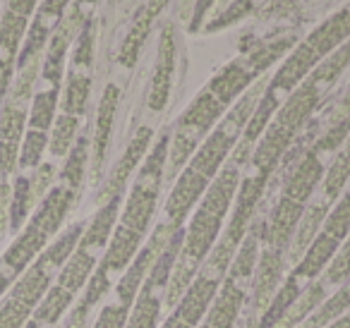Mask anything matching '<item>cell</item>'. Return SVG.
I'll return each instance as SVG.
<instances>
[{
	"mask_svg": "<svg viewBox=\"0 0 350 328\" xmlns=\"http://www.w3.org/2000/svg\"><path fill=\"white\" fill-rule=\"evenodd\" d=\"M168 144L170 137L163 132L161 139L151 146V151L142 161L139 175H137L135 184L130 189L120 223H116V230L108 240L106 251H103L96 271H94L82 297H79V302L92 312L101 304V299L108 297L118 278L125 273L127 266L139 254L142 242H144L151 218L156 213V204H159L161 184H163L165 175V161H168Z\"/></svg>",
	"mask_w": 350,
	"mask_h": 328,
	"instance_id": "obj_1",
	"label": "cell"
},
{
	"mask_svg": "<svg viewBox=\"0 0 350 328\" xmlns=\"http://www.w3.org/2000/svg\"><path fill=\"white\" fill-rule=\"evenodd\" d=\"M245 163H247L245 159L230 154V159L226 161V165L219 170V175H216L209 187H206L204 197L200 199V206L195 208L187 228H183L180 254H178L173 271H170L168 288H165V299H163V307L168 309V312L178 304V299L183 297L187 285L192 283V278L197 275L200 266L204 264L209 251L214 249V245L219 242L221 232H224L226 216H228V211L233 208L235 194H238Z\"/></svg>",
	"mask_w": 350,
	"mask_h": 328,
	"instance_id": "obj_2",
	"label": "cell"
},
{
	"mask_svg": "<svg viewBox=\"0 0 350 328\" xmlns=\"http://www.w3.org/2000/svg\"><path fill=\"white\" fill-rule=\"evenodd\" d=\"M267 184H269V180L257 173H250L247 178L240 180L238 199L233 202V213H230L228 223L224 226V232H221L219 242H216L214 249L209 251L204 264L200 266V271H197V275L192 278V283L187 285L183 297L178 299V304L170 309V314L183 318L187 326H192V328L200 326L206 309L214 302L216 292H219L221 283H224L226 273H228L230 264H233V259H235V254H238L240 245H243L245 235H247L250 226H252L254 213H257V204L262 202Z\"/></svg>",
	"mask_w": 350,
	"mask_h": 328,
	"instance_id": "obj_3",
	"label": "cell"
},
{
	"mask_svg": "<svg viewBox=\"0 0 350 328\" xmlns=\"http://www.w3.org/2000/svg\"><path fill=\"white\" fill-rule=\"evenodd\" d=\"M120 202L122 197L108 199L94 213L92 223L84 228L77 247H75L70 259L60 269L49 295L44 297V302L39 304V309H36L34 316L29 318V323L25 328H58L60 318L65 316V312H70L77 295L87 288L89 278L94 275L103 251H106L108 240H111L113 230H116L118 216H120Z\"/></svg>",
	"mask_w": 350,
	"mask_h": 328,
	"instance_id": "obj_4",
	"label": "cell"
},
{
	"mask_svg": "<svg viewBox=\"0 0 350 328\" xmlns=\"http://www.w3.org/2000/svg\"><path fill=\"white\" fill-rule=\"evenodd\" d=\"M84 232V223L70 226L63 235H58L44 251L39 259L10 285L3 302H0V328H25L44 297L49 295L51 285L55 283L60 269L70 259L72 249L77 247L79 237Z\"/></svg>",
	"mask_w": 350,
	"mask_h": 328,
	"instance_id": "obj_5",
	"label": "cell"
},
{
	"mask_svg": "<svg viewBox=\"0 0 350 328\" xmlns=\"http://www.w3.org/2000/svg\"><path fill=\"white\" fill-rule=\"evenodd\" d=\"M75 199H77V192L63 182L51 187L49 194L41 199L36 211L31 213L29 223H25V228L17 232L15 242L0 256V297L51 245L55 232L68 218Z\"/></svg>",
	"mask_w": 350,
	"mask_h": 328,
	"instance_id": "obj_6",
	"label": "cell"
},
{
	"mask_svg": "<svg viewBox=\"0 0 350 328\" xmlns=\"http://www.w3.org/2000/svg\"><path fill=\"white\" fill-rule=\"evenodd\" d=\"M264 218L252 221L219 292H216L211 307L206 309L204 318L200 321V328H235V323L243 316L245 302H247L252 275L257 269L259 247H262Z\"/></svg>",
	"mask_w": 350,
	"mask_h": 328,
	"instance_id": "obj_7",
	"label": "cell"
},
{
	"mask_svg": "<svg viewBox=\"0 0 350 328\" xmlns=\"http://www.w3.org/2000/svg\"><path fill=\"white\" fill-rule=\"evenodd\" d=\"M173 232L175 230L165 228L163 223L156 226L149 242L142 247L139 254L135 256V261L127 266V271L118 278V283L113 285V290L108 292L106 302L98 309L92 328H125L127 316H130V312H132V304H135V299H137V292H139L146 273H149L156 256L161 254V249L165 247V242L170 240Z\"/></svg>",
	"mask_w": 350,
	"mask_h": 328,
	"instance_id": "obj_8",
	"label": "cell"
},
{
	"mask_svg": "<svg viewBox=\"0 0 350 328\" xmlns=\"http://www.w3.org/2000/svg\"><path fill=\"white\" fill-rule=\"evenodd\" d=\"M180 245H183V228L170 235V240L165 242L161 254L156 256L154 266L149 269L139 292H137V299L132 304V312L127 316L125 328H159L161 314L165 309L163 307L165 288H168V278L175 266V259L180 254Z\"/></svg>",
	"mask_w": 350,
	"mask_h": 328,
	"instance_id": "obj_9",
	"label": "cell"
},
{
	"mask_svg": "<svg viewBox=\"0 0 350 328\" xmlns=\"http://www.w3.org/2000/svg\"><path fill=\"white\" fill-rule=\"evenodd\" d=\"M286 261L288 254L278 249H269V247H259V259L257 269L252 275V285H250L247 302H245V328H257L259 318L269 309L271 299L276 297L278 288H281L283 278H286Z\"/></svg>",
	"mask_w": 350,
	"mask_h": 328,
	"instance_id": "obj_10",
	"label": "cell"
},
{
	"mask_svg": "<svg viewBox=\"0 0 350 328\" xmlns=\"http://www.w3.org/2000/svg\"><path fill=\"white\" fill-rule=\"evenodd\" d=\"M87 20L89 17L77 5L53 27V34L49 39V51H46L44 65H41V77L49 82L51 89H60V79H63V70H65V55H68L70 46L77 39V34L82 31Z\"/></svg>",
	"mask_w": 350,
	"mask_h": 328,
	"instance_id": "obj_11",
	"label": "cell"
},
{
	"mask_svg": "<svg viewBox=\"0 0 350 328\" xmlns=\"http://www.w3.org/2000/svg\"><path fill=\"white\" fill-rule=\"evenodd\" d=\"M326 89H329V84L319 82V79H314L310 74L300 87L293 89L291 96L286 98V103H281V108L276 111V120L271 122L276 127H281L283 132H288L291 137H295L307 125L312 113L317 111Z\"/></svg>",
	"mask_w": 350,
	"mask_h": 328,
	"instance_id": "obj_12",
	"label": "cell"
},
{
	"mask_svg": "<svg viewBox=\"0 0 350 328\" xmlns=\"http://www.w3.org/2000/svg\"><path fill=\"white\" fill-rule=\"evenodd\" d=\"M151 139H154V132H151V127H139V130H137V135L132 137V141L127 144L122 159L118 161L116 168H113V173L108 175L106 184H103L101 194H98V202L103 204V202H108V199L122 197L130 175L139 168L142 161H144V156L149 154Z\"/></svg>",
	"mask_w": 350,
	"mask_h": 328,
	"instance_id": "obj_13",
	"label": "cell"
},
{
	"mask_svg": "<svg viewBox=\"0 0 350 328\" xmlns=\"http://www.w3.org/2000/svg\"><path fill=\"white\" fill-rule=\"evenodd\" d=\"M324 161L319 154H314L312 149H307L305 154L297 159V163L293 165V170L288 173L286 182H283L281 197H288L293 202L310 206V199L314 194L317 184L324 180Z\"/></svg>",
	"mask_w": 350,
	"mask_h": 328,
	"instance_id": "obj_14",
	"label": "cell"
},
{
	"mask_svg": "<svg viewBox=\"0 0 350 328\" xmlns=\"http://www.w3.org/2000/svg\"><path fill=\"white\" fill-rule=\"evenodd\" d=\"M175 72V31L173 25H165L161 31L159 55H156L154 77H151L149 89V108L151 111H163L170 96V84H173Z\"/></svg>",
	"mask_w": 350,
	"mask_h": 328,
	"instance_id": "obj_15",
	"label": "cell"
},
{
	"mask_svg": "<svg viewBox=\"0 0 350 328\" xmlns=\"http://www.w3.org/2000/svg\"><path fill=\"white\" fill-rule=\"evenodd\" d=\"M118 101H120V89L118 84H108L103 89V96L98 101V113H96V130H94V175L98 178L101 173L103 159H106V149L108 141H111V132H113V120H116V111H118Z\"/></svg>",
	"mask_w": 350,
	"mask_h": 328,
	"instance_id": "obj_16",
	"label": "cell"
},
{
	"mask_svg": "<svg viewBox=\"0 0 350 328\" xmlns=\"http://www.w3.org/2000/svg\"><path fill=\"white\" fill-rule=\"evenodd\" d=\"M254 79H257V74H254V70L247 65V60H235V63L226 65V68L211 79L206 89L228 108L235 98H240L252 87Z\"/></svg>",
	"mask_w": 350,
	"mask_h": 328,
	"instance_id": "obj_17",
	"label": "cell"
},
{
	"mask_svg": "<svg viewBox=\"0 0 350 328\" xmlns=\"http://www.w3.org/2000/svg\"><path fill=\"white\" fill-rule=\"evenodd\" d=\"M165 3H168V0H149L144 8H139L130 31H127L125 41H122L120 55H118L122 68H135L142 46H144L146 36H149V31H151V25H154V20L159 17V12L165 8Z\"/></svg>",
	"mask_w": 350,
	"mask_h": 328,
	"instance_id": "obj_18",
	"label": "cell"
},
{
	"mask_svg": "<svg viewBox=\"0 0 350 328\" xmlns=\"http://www.w3.org/2000/svg\"><path fill=\"white\" fill-rule=\"evenodd\" d=\"M350 182V137L343 141V146L338 149V154L334 156L331 165L326 168L324 180H321V199L314 204L324 208H331V204L340 197L345 187Z\"/></svg>",
	"mask_w": 350,
	"mask_h": 328,
	"instance_id": "obj_19",
	"label": "cell"
},
{
	"mask_svg": "<svg viewBox=\"0 0 350 328\" xmlns=\"http://www.w3.org/2000/svg\"><path fill=\"white\" fill-rule=\"evenodd\" d=\"M348 309H350V278H345L343 283L329 295V299L305 318L302 328H324V326H329L334 318H338L343 312H348Z\"/></svg>",
	"mask_w": 350,
	"mask_h": 328,
	"instance_id": "obj_20",
	"label": "cell"
},
{
	"mask_svg": "<svg viewBox=\"0 0 350 328\" xmlns=\"http://www.w3.org/2000/svg\"><path fill=\"white\" fill-rule=\"evenodd\" d=\"M34 194H31V178L17 175L12 182V197H10V213H8V230L20 232L27 223L31 206H34Z\"/></svg>",
	"mask_w": 350,
	"mask_h": 328,
	"instance_id": "obj_21",
	"label": "cell"
},
{
	"mask_svg": "<svg viewBox=\"0 0 350 328\" xmlns=\"http://www.w3.org/2000/svg\"><path fill=\"white\" fill-rule=\"evenodd\" d=\"M89 92H92V74L84 70H70L68 84H65L63 94V113L65 115H84L89 101Z\"/></svg>",
	"mask_w": 350,
	"mask_h": 328,
	"instance_id": "obj_22",
	"label": "cell"
},
{
	"mask_svg": "<svg viewBox=\"0 0 350 328\" xmlns=\"http://www.w3.org/2000/svg\"><path fill=\"white\" fill-rule=\"evenodd\" d=\"M58 94L60 89H44V92H36L31 96V108L27 122H29V130L36 132H49L53 127L55 120V108H58Z\"/></svg>",
	"mask_w": 350,
	"mask_h": 328,
	"instance_id": "obj_23",
	"label": "cell"
},
{
	"mask_svg": "<svg viewBox=\"0 0 350 328\" xmlns=\"http://www.w3.org/2000/svg\"><path fill=\"white\" fill-rule=\"evenodd\" d=\"M51 34H53V25H51L49 20H44V17L36 15V20L31 22V27L27 29L25 44H22L20 53H17V68L22 70L29 63H34V60H39L41 51L46 49Z\"/></svg>",
	"mask_w": 350,
	"mask_h": 328,
	"instance_id": "obj_24",
	"label": "cell"
},
{
	"mask_svg": "<svg viewBox=\"0 0 350 328\" xmlns=\"http://www.w3.org/2000/svg\"><path fill=\"white\" fill-rule=\"evenodd\" d=\"M89 146H92V141H89L87 137H79V139L72 144V149H70L68 159H65L63 170H60V182L68 184V187L75 189V192H79V187H82V182H84V173H87V161H89Z\"/></svg>",
	"mask_w": 350,
	"mask_h": 328,
	"instance_id": "obj_25",
	"label": "cell"
},
{
	"mask_svg": "<svg viewBox=\"0 0 350 328\" xmlns=\"http://www.w3.org/2000/svg\"><path fill=\"white\" fill-rule=\"evenodd\" d=\"M27 20H29V17L15 15V12H10V10L3 15V20H0V51H3V55H0V58H10L17 63L20 44L27 36V29H29Z\"/></svg>",
	"mask_w": 350,
	"mask_h": 328,
	"instance_id": "obj_26",
	"label": "cell"
},
{
	"mask_svg": "<svg viewBox=\"0 0 350 328\" xmlns=\"http://www.w3.org/2000/svg\"><path fill=\"white\" fill-rule=\"evenodd\" d=\"M77 130H79V118L65 115V113H60V115L55 118L53 132H51V137H49V149L55 159L70 154V149H72V144H75V137H77Z\"/></svg>",
	"mask_w": 350,
	"mask_h": 328,
	"instance_id": "obj_27",
	"label": "cell"
},
{
	"mask_svg": "<svg viewBox=\"0 0 350 328\" xmlns=\"http://www.w3.org/2000/svg\"><path fill=\"white\" fill-rule=\"evenodd\" d=\"M348 65H350V39L345 41V44H340L334 53L326 55V58L321 60V63L317 65L310 74L314 79H319V82L334 87V82L340 77V74H343V70L348 68Z\"/></svg>",
	"mask_w": 350,
	"mask_h": 328,
	"instance_id": "obj_28",
	"label": "cell"
},
{
	"mask_svg": "<svg viewBox=\"0 0 350 328\" xmlns=\"http://www.w3.org/2000/svg\"><path fill=\"white\" fill-rule=\"evenodd\" d=\"M291 46H293V36H283V39L271 41V44H262L259 49H254L245 60H247V65L254 70V74L259 77V74H262L271 63H276V60L281 58V55L286 53Z\"/></svg>",
	"mask_w": 350,
	"mask_h": 328,
	"instance_id": "obj_29",
	"label": "cell"
},
{
	"mask_svg": "<svg viewBox=\"0 0 350 328\" xmlns=\"http://www.w3.org/2000/svg\"><path fill=\"white\" fill-rule=\"evenodd\" d=\"M46 146H49V135H46V132L27 130V135L22 137L20 163H17V168H22V170L39 168V165H41V156H44Z\"/></svg>",
	"mask_w": 350,
	"mask_h": 328,
	"instance_id": "obj_30",
	"label": "cell"
},
{
	"mask_svg": "<svg viewBox=\"0 0 350 328\" xmlns=\"http://www.w3.org/2000/svg\"><path fill=\"white\" fill-rule=\"evenodd\" d=\"M94 63V22L87 20L82 27V31L75 39V51H72V70H84L89 72Z\"/></svg>",
	"mask_w": 350,
	"mask_h": 328,
	"instance_id": "obj_31",
	"label": "cell"
},
{
	"mask_svg": "<svg viewBox=\"0 0 350 328\" xmlns=\"http://www.w3.org/2000/svg\"><path fill=\"white\" fill-rule=\"evenodd\" d=\"M254 10V0H233L224 12L214 17V20L206 25V31H216V29H224V27H230L233 22L243 20L245 15Z\"/></svg>",
	"mask_w": 350,
	"mask_h": 328,
	"instance_id": "obj_32",
	"label": "cell"
},
{
	"mask_svg": "<svg viewBox=\"0 0 350 328\" xmlns=\"http://www.w3.org/2000/svg\"><path fill=\"white\" fill-rule=\"evenodd\" d=\"M55 178V168L51 163H41L36 168L34 178H31V194H34V202H41V199L49 194L51 184H53Z\"/></svg>",
	"mask_w": 350,
	"mask_h": 328,
	"instance_id": "obj_33",
	"label": "cell"
},
{
	"mask_svg": "<svg viewBox=\"0 0 350 328\" xmlns=\"http://www.w3.org/2000/svg\"><path fill=\"white\" fill-rule=\"evenodd\" d=\"M92 314H94L92 309H87L82 302H77L70 309L63 328H92Z\"/></svg>",
	"mask_w": 350,
	"mask_h": 328,
	"instance_id": "obj_34",
	"label": "cell"
},
{
	"mask_svg": "<svg viewBox=\"0 0 350 328\" xmlns=\"http://www.w3.org/2000/svg\"><path fill=\"white\" fill-rule=\"evenodd\" d=\"M70 5V0H41V5H39V12L36 15L44 17V20H63V12L65 8Z\"/></svg>",
	"mask_w": 350,
	"mask_h": 328,
	"instance_id": "obj_35",
	"label": "cell"
},
{
	"mask_svg": "<svg viewBox=\"0 0 350 328\" xmlns=\"http://www.w3.org/2000/svg\"><path fill=\"white\" fill-rule=\"evenodd\" d=\"M214 5V0H197L195 3V12H192V20H190V31H197L202 25V20H204L206 10Z\"/></svg>",
	"mask_w": 350,
	"mask_h": 328,
	"instance_id": "obj_36",
	"label": "cell"
},
{
	"mask_svg": "<svg viewBox=\"0 0 350 328\" xmlns=\"http://www.w3.org/2000/svg\"><path fill=\"white\" fill-rule=\"evenodd\" d=\"M36 3H39V0H10V5H8V10L15 12V15L29 17L31 12H34Z\"/></svg>",
	"mask_w": 350,
	"mask_h": 328,
	"instance_id": "obj_37",
	"label": "cell"
},
{
	"mask_svg": "<svg viewBox=\"0 0 350 328\" xmlns=\"http://www.w3.org/2000/svg\"><path fill=\"white\" fill-rule=\"evenodd\" d=\"M161 328H192V326H187V323L183 321V318L175 316V314H168V316H165V321L161 323Z\"/></svg>",
	"mask_w": 350,
	"mask_h": 328,
	"instance_id": "obj_38",
	"label": "cell"
},
{
	"mask_svg": "<svg viewBox=\"0 0 350 328\" xmlns=\"http://www.w3.org/2000/svg\"><path fill=\"white\" fill-rule=\"evenodd\" d=\"M324 328H350V309L340 314L338 318H334V321H331L329 326H324Z\"/></svg>",
	"mask_w": 350,
	"mask_h": 328,
	"instance_id": "obj_39",
	"label": "cell"
},
{
	"mask_svg": "<svg viewBox=\"0 0 350 328\" xmlns=\"http://www.w3.org/2000/svg\"><path fill=\"white\" fill-rule=\"evenodd\" d=\"M79 5H92V3H96V0H77Z\"/></svg>",
	"mask_w": 350,
	"mask_h": 328,
	"instance_id": "obj_40",
	"label": "cell"
},
{
	"mask_svg": "<svg viewBox=\"0 0 350 328\" xmlns=\"http://www.w3.org/2000/svg\"><path fill=\"white\" fill-rule=\"evenodd\" d=\"M224 3H230V0H224Z\"/></svg>",
	"mask_w": 350,
	"mask_h": 328,
	"instance_id": "obj_41",
	"label": "cell"
},
{
	"mask_svg": "<svg viewBox=\"0 0 350 328\" xmlns=\"http://www.w3.org/2000/svg\"><path fill=\"white\" fill-rule=\"evenodd\" d=\"M58 328H63V326H58Z\"/></svg>",
	"mask_w": 350,
	"mask_h": 328,
	"instance_id": "obj_42",
	"label": "cell"
},
{
	"mask_svg": "<svg viewBox=\"0 0 350 328\" xmlns=\"http://www.w3.org/2000/svg\"><path fill=\"white\" fill-rule=\"evenodd\" d=\"M297 328H302V326H297Z\"/></svg>",
	"mask_w": 350,
	"mask_h": 328,
	"instance_id": "obj_43",
	"label": "cell"
}]
</instances>
